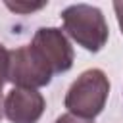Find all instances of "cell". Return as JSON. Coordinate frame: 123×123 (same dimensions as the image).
Returning a JSON list of instances; mask_svg holds the SVG:
<instances>
[{"label": "cell", "mask_w": 123, "mask_h": 123, "mask_svg": "<svg viewBox=\"0 0 123 123\" xmlns=\"http://www.w3.org/2000/svg\"><path fill=\"white\" fill-rule=\"evenodd\" d=\"M110 94V79L102 69L83 71L65 92V108L71 115L92 121L102 113Z\"/></svg>", "instance_id": "obj_1"}, {"label": "cell", "mask_w": 123, "mask_h": 123, "mask_svg": "<svg viewBox=\"0 0 123 123\" xmlns=\"http://www.w3.org/2000/svg\"><path fill=\"white\" fill-rule=\"evenodd\" d=\"M63 31L88 52H100L110 37L106 17L100 8L90 4H71L62 12Z\"/></svg>", "instance_id": "obj_2"}, {"label": "cell", "mask_w": 123, "mask_h": 123, "mask_svg": "<svg viewBox=\"0 0 123 123\" xmlns=\"http://www.w3.org/2000/svg\"><path fill=\"white\" fill-rule=\"evenodd\" d=\"M54 77L52 67L40 56V52L33 44L19 46L10 50L8 63V81L19 88H40L46 86Z\"/></svg>", "instance_id": "obj_3"}, {"label": "cell", "mask_w": 123, "mask_h": 123, "mask_svg": "<svg viewBox=\"0 0 123 123\" xmlns=\"http://www.w3.org/2000/svg\"><path fill=\"white\" fill-rule=\"evenodd\" d=\"M31 44L48 62L54 75L56 73H65V71L71 69L73 60H75V52H73V46H71L69 38L65 37V33L62 29H58V27H40V29H37Z\"/></svg>", "instance_id": "obj_4"}, {"label": "cell", "mask_w": 123, "mask_h": 123, "mask_svg": "<svg viewBox=\"0 0 123 123\" xmlns=\"http://www.w3.org/2000/svg\"><path fill=\"white\" fill-rule=\"evenodd\" d=\"M46 108L44 96L35 88L13 86L4 98V115L12 123H37Z\"/></svg>", "instance_id": "obj_5"}, {"label": "cell", "mask_w": 123, "mask_h": 123, "mask_svg": "<svg viewBox=\"0 0 123 123\" xmlns=\"http://www.w3.org/2000/svg\"><path fill=\"white\" fill-rule=\"evenodd\" d=\"M4 4H6L8 10H12V12H15V13H33V12L42 10L48 2H25V0L12 2V0H6Z\"/></svg>", "instance_id": "obj_6"}, {"label": "cell", "mask_w": 123, "mask_h": 123, "mask_svg": "<svg viewBox=\"0 0 123 123\" xmlns=\"http://www.w3.org/2000/svg\"><path fill=\"white\" fill-rule=\"evenodd\" d=\"M8 63H10V50H6L4 44H0V90L8 81Z\"/></svg>", "instance_id": "obj_7"}, {"label": "cell", "mask_w": 123, "mask_h": 123, "mask_svg": "<svg viewBox=\"0 0 123 123\" xmlns=\"http://www.w3.org/2000/svg\"><path fill=\"white\" fill-rule=\"evenodd\" d=\"M54 123H94V121L81 119V117H75V115H71V113H63V115H60Z\"/></svg>", "instance_id": "obj_8"}, {"label": "cell", "mask_w": 123, "mask_h": 123, "mask_svg": "<svg viewBox=\"0 0 123 123\" xmlns=\"http://www.w3.org/2000/svg\"><path fill=\"white\" fill-rule=\"evenodd\" d=\"M113 10H115V17H117L121 35H123V2H113Z\"/></svg>", "instance_id": "obj_9"}, {"label": "cell", "mask_w": 123, "mask_h": 123, "mask_svg": "<svg viewBox=\"0 0 123 123\" xmlns=\"http://www.w3.org/2000/svg\"><path fill=\"white\" fill-rule=\"evenodd\" d=\"M4 115V100H2V94H0V119Z\"/></svg>", "instance_id": "obj_10"}]
</instances>
